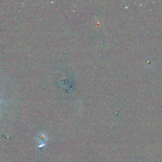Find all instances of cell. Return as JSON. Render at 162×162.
<instances>
[{
	"label": "cell",
	"mask_w": 162,
	"mask_h": 162,
	"mask_svg": "<svg viewBox=\"0 0 162 162\" xmlns=\"http://www.w3.org/2000/svg\"><path fill=\"white\" fill-rule=\"evenodd\" d=\"M38 140L40 141L41 143H43V144L45 145V142L47 141L46 136H45V135H44V134H43V135H41V136H40V137H39Z\"/></svg>",
	"instance_id": "1"
}]
</instances>
